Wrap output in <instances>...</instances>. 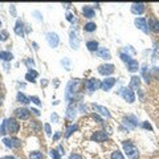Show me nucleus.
Returning a JSON list of instances; mask_svg holds the SVG:
<instances>
[{"label":"nucleus","mask_w":159,"mask_h":159,"mask_svg":"<svg viewBox=\"0 0 159 159\" xmlns=\"http://www.w3.org/2000/svg\"><path fill=\"white\" fill-rule=\"evenodd\" d=\"M66 20H69V21H73V15L70 12L66 13Z\"/></svg>","instance_id":"79ce46f5"},{"label":"nucleus","mask_w":159,"mask_h":159,"mask_svg":"<svg viewBox=\"0 0 159 159\" xmlns=\"http://www.w3.org/2000/svg\"><path fill=\"white\" fill-rule=\"evenodd\" d=\"M143 127H144V129H149V130H151V129H152L151 125L147 123V122H144V123H143Z\"/></svg>","instance_id":"37998d69"},{"label":"nucleus","mask_w":159,"mask_h":159,"mask_svg":"<svg viewBox=\"0 0 159 159\" xmlns=\"http://www.w3.org/2000/svg\"><path fill=\"white\" fill-rule=\"evenodd\" d=\"M149 31H152V32H159V21L155 18L149 19Z\"/></svg>","instance_id":"dca6fc26"},{"label":"nucleus","mask_w":159,"mask_h":159,"mask_svg":"<svg viewBox=\"0 0 159 159\" xmlns=\"http://www.w3.org/2000/svg\"><path fill=\"white\" fill-rule=\"evenodd\" d=\"M76 114H77V107H76L74 105H70V106L68 107V110H66V118L68 119H73L76 117Z\"/></svg>","instance_id":"4be33fe9"},{"label":"nucleus","mask_w":159,"mask_h":159,"mask_svg":"<svg viewBox=\"0 0 159 159\" xmlns=\"http://www.w3.org/2000/svg\"><path fill=\"white\" fill-rule=\"evenodd\" d=\"M96 28H97V25H96V23H86L84 27V31L85 32H94Z\"/></svg>","instance_id":"bb28decb"},{"label":"nucleus","mask_w":159,"mask_h":159,"mask_svg":"<svg viewBox=\"0 0 159 159\" xmlns=\"http://www.w3.org/2000/svg\"><path fill=\"white\" fill-rule=\"evenodd\" d=\"M151 74L154 76L157 80H159V68H157V66L152 68V69H151Z\"/></svg>","instance_id":"f704fd0d"},{"label":"nucleus","mask_w":159,"mask_h":159,"mask_svg":"<svg viewBox=\"0 0 159 159\" xmlns=\"http://www.w3.org/2000/svg\"><path fill=\"white\" fill-rule=\"evenodd\" d=\"M31 112H32L35 115H40V112H39L37 109H32V110H31Z\"/></svg>","instance_id":"49530a36"},{"label":"nucleus","mask_w":159,"mask_h":159,"mask_svg":"<svg viewBox=\"0 0 159 159\" xmlns=\"http://www.w3.org/2000/svg\"><path fill=\"white\" fill-rule=\"evenodd\" d=\"M112 159H125V158H123V155H122V152L117 150V151H114L112 154Z\"/></svg>","instance_id":"2f4dec72"},{"label":"nucleus","mask_w":159,"mask_h":159,"mask_svg":"<svg viewBox=\"0 0 159 159\" xmlns=\"http://www.w3.org/2000/svg\"><path fill=\"white\" fill-rule=\"evenodd\" d=\"M122 144H123L125 152H126L127 157H129L130 159H138V158H139V151H138V149H137V147H135L130 141H125Z\"/></svg>","instance_id":"f257e3e1"},{"label":"nucleus","mask_w":159,"mask_h":159,"mask_svg":"<svg viewBox=\"0 0 159 159\" xmlns=\"http://www.w3.org/2000/svg\"><path fill=\"white\" fill-rule=\"evenodd\" d=\"M98 88H101V82H99V80L90 78V80L86 81V89L90 90V92H94V90H97Z\"/></svg>","instance_id":"6e6552de"},{"label":"nucleus","mask_w":159,"mask_h":159,"mask_svg":"<svg viewBox=\"0 0 159 159\" xmlns=\"http://www.w3.org/2000/svg\"><path fill=\"white\" fill-rule=\"evenodd\" d=\"M98 73L102 76H109L114 73V65L113 64H104L98 68Z\"/></svg>","instance_id":"39448f33"},{"label":"nucleus","mask_w":159,"mask_h":159,"mask_svg":"<svg viewBox=\"0 0 159 159\" xmlns=\"http://www.w3.org/2000/svg\"><path fill=\"white\" fill-rule=\"evenodd\" d=\"M135 25H137L138 29H141L142 32L149 33V28H147V20L143 18H138L135 19Z\"/></svg>","instance_id":"1a4fd4ad"},{"label":"nucleus","mask_w":159,"mask_h":159,"mask_svg":"<svg viewBox=\"0 0 159 159\" xmlns=\"http://www.w3.org/2000/svg\"><path fill=\"white\" fill-rule=\"evenodd\" d=\"M69 159H82V158L80 157L78 154H72V155H70V157H69Z\"/></svg>","instance_id":"a19ab883"},{"label":"nucleus","mask_w":159,"mask_h":159,"mask_svg":"<svg viewBox=\"0 0 159 159\" xmlns=\"http://www.w3.org/2000/svg\"><path fill=\"white\" fill-rule=\"evenodd\" d=\"M86 47L90 52H94V50H98V42L96 40H90V41L86 42Z\"/></svg>","instance_id":"b1692460"},{"label":"nucleus","mask_w":159,"mask_h":159,"mask_svg":"<svg viewBox=\"0 0 159 159\" xmlns=\"http://www.w3.org/2000/svg\"><path fill=\"white\" fill-rule=\"evenodd\" d=\"M52 119H53V121H56V122H57V121H58L57 114H52Z\"/></svg>","instance_id":"de8ad7c7"},{"label":"nucleus","mask_w":159,"mask_h":159,"mask_svg":"<svg viewBox=\"0 0 159 159\" xmlns=\"http://www.w3.org/2000/svg\"><path fill=\"white\" fill-rule=\"evenodd\" d=\"M94 107H96V110H98L99 113H101L104 117H106V118H110V113H109V110L106 109V107H104V106H99V105H94Z\"/></svg>","instance_id":"393cba45"},{"label":"nucleus","mask_w":159,"mask_h":159,"mask_svg":"<svg viewBox=\"0 0 159 159\" xmlns=\"http://www.w3.org/2000/svg\"><path fill=\"white\" fill-rule=\"evenodd\" d=\"M127 69H129V72H131V73H134V72H137V70L139 69V65H138V61L137 60H130L129 62H127Z\"/></svg>","instance_id":"6ab92c4d"},{"label":"nucleus","mask_w":159,"mask_h":159,"mask_svg":"<svg viewBox=\"0 0 159 159\" xmlns=\"http://www.w3.org/2000/svg\"><path fill=\"white\" fill-rule=\"evenodd\" d=\"M47 41L52 48H56L58 45V42H60V39H58L57 33H55V32L47 33Z\"/></svg>","instance_id":"0eeeda50"},{"label":"nucleus","mask_w":159,"mask_h":159,"mask_svg":"<svg viewBox=\"0 0 159 159\" xmlns=\"http://www.w3.org/2000/svg\"><path fill=\"white\" fill-rule=\"evenodd\" d=\"M60 137H61V133H56V134L53 135V141H57Z\"/></svg>","instance_id":"c03bdc74"},{"label":"nucleus","mask_w":159,"mask_h":159,"mask_svg":"<svg viewBox=\"0 0 159 159\" xmlns=\"http://www.w3.org/2000/svg\"><path fill=\"white\" fill-rule=\"evenodd\" d=\"M60 155L61 154H60L57 150H50V157H52L53 159H61L60 158Z\"/></svg>","instance_id":"473e14b6"},{"label":"nucleus","mask_w":159,"mask_h":159,"mask_svg":"<svg viewBox=\"0 0 159 159\" xmlns=\"http://www.w3.org/2000/svg\"><path fill=\"white\" fill-rule=\"evenodd\" d=\"M25 64L29 66V69H32V68H35V62L31 61V60H25Z\"/></svg>","instance_id":"ea45409f"},{"label":"nucleus","mask_w":159,"mask_h":159,"mask_svg":"<svg viewBox=\"0 0 159 159\" xmlns=\"http://www.w3.org/2000/svg\"><path fill=\"white\" fill-rule=\"evenodd\" d=\"M139 86H141V78L138 76H133L131 80H130V84H129V88L131 90H138Z\"/></svg>","instance_id":"4468645a"},{"label":"nucleus","mask_w":159,"mask_h":159,"mask_svg":"<svg viewBox=\"0 0 159 159\" xmlns=\"http://www.w3.org/2000/svg\"><path fill=\"white\" fill-rule=\"evenodd\" d=\"M93 118H94V119H96V121H98V122H99V123H102V119H101V118H99V117H98V115H97V114H94V115H93Z\"/></svg>","instance_id":"a18cd8bd"},{"label":"nucleus","mask_w":159,"mask_h":159,"mask_svg":"<svg viewBox=\"0 0 159 159\" xmlns=\"http://www.w3.org/2000/svg\"><path fill=\"white\" fill-rule=\"evenodd\" d=\"M15 33L19 36H24V24H23L21 20H18L15 25Z\"/></svg>","instance_id":"aec40b11"},{"label":"nucleus","mask_w":159,"mask_h":159,"mask_svg":"<svg viewBox=\"0 0 159 159\" xmlns=\"http://www.w3.org/2000/svg\"><path fill=\"white\" fill-rule=\"evenodd\" d=\"M82 12H84V16H85V18H88V19L94 18V15H96L94 9H93L92 7H89V5H85V7L82 8Z\"/></svg>","instance_id":"a211bd4d"},{"label":"nucleus","mask_w":159,"mask_h":159,"mask_svg":"<svg viewBox=\"0 0 159 159\" xmlns=\"http://www.w3.org/2000/svg\"><path fill=\"white\" fill-rule=\"evenodd\" d=\"M80 81L78 80H72V81L69 82V84L66 85V93H65V96H66V98L69 99L70 98V94H74L76 92H77V86H78Z\"/></svg>","instance_id":"20e7f679"},{"label":"nucleus","mask_w":159,"mask_h":159,"mask_svg":"<svg viewBox=\"0 0 159 159\" xmlns=\"http://www.w3.org/2000/svg\"><path fill=\"white\" fill-rule=\"evenodd\" d=\"M131 12L135 13V15H141V13L144 12V4L143 3H134L131 5Z\"/></svg>","instance_id":"2eb2a0df"},{"label":"nucleus","mask_w":159,"mask_h":159,"mask_svg":"<svg viewBox=\"0 0 159 159\" xmlns=\"http://www.w3.org/2000/svg\"><path fill=\"white\" fill-rule=\"evenodd\" d=\"M107 139V134H106V131H96V133H93V135H92V141H96V142H105Z\"/></svg>","instance_id":"f8f14e48"},{"label":"nucleus","mask_w":159,"mask_h":159,"mask_svg":"<svg viewBox=\"0 0 159 159\" xmlns=\"http://www.w3.org/2000/svg\"><path fill=\"white\" fill-rule=\"evenodd\" d=\"M155 52L159 53V45L158 44H155Z\"/></svg>","instance_id":"09e8293b"},{"label":"nucleus","mask_w":159,"mask_h":159,"mask_svg":"<svg viewBox=\"0 0 159 159\" xmlns=\"http://www.w3.org/2000/svg\"><path fill=\"white\" fill-rule=\"evenodd\" d=\"M3 143H5V146L11 147V149L21 146V141H19V139H16V138H4L3 139Z\"/></svg>","instance_id":"9b49d317"},{"label":"nucleus","mask_w":159,"mask_h":159,"mask_svg":"<svg viewBox=\"0 0 159 159\" xmlns=\"http://www.w3.org/2000/svg\"><path fill=\"white\" fill-rule=\"evenodd\" d=\"M70 47L73 48V49H77V48L80 47V39L77 37V35H76L74 32H70Z\"/></svg>","instance_id":"f3484780"},{"label":"nucleus","mask_w":159,"mask_h":159,"mask_svg":"<svg viewBox=\"0 0 159 159\" xmlns=\"http://www.w3.org/2000/svg\"><path fill=\"white\" fill-rule=\"evenodd\" d=\"M77 129H78L77 125H70V126L66 129V133H65V137H66V138H68V137H70V135H72L74 131H77Z\"/></svg>","instance_id":"cd10ccee"},{"label":"nucleus","mask_w":159,"mask_h":159,"mask_svg":"<svg viewBox=\"0 0 159 159\" xmlns=\"http://www.w3.org/2000/svg\"><path fill=\"white\" fill-rule=\"evenodd\" d=\"M121 94H122V97H123L125 101H127L129 104H133V102L135 101L134 92H133L130 88H123V89L121 90Z\"/></svg>","instance_id":"7ed1b4c3"},{"label":"nucleus","mask_w":159,"mask_h":159,"mask_svg":"<svg viewBox=\"0 0 159 159\" xmlns=\"http://www.w3.org/2000/svg\"><path fill=\"white\" fill-rule=\"evenodd\" d=\"M7 39H8V32L7 31L0 32V40H1V41H7Z\"/></svg>","instance_id":"c9c22d12"},{"label":"nucleus","mask_w":159,"mask_h":159,"mask_svg":"<svg viewBox=\"0 0 159 159\" xmlns=\"http://www.w3.org/2000/svg\"><path fill=\"white\" fill-rule=\"evenodd\" d=\"M123 125H125V126H127V129H134V127L138 125V121H137V118H135V117L129 115L127 118L123 119Z\"/></svg>","instance_id":"ddd939ff"},{"label":"nucleus","mask_w":159,"mask_h":159,"mask_svg":"<svg viewBox=\"0 0 159 159\" xmlns=\"http://www.w3.org/2000/svg\"><path fill=\"white\" fill-rule=\"evenodd\" d=\"M64 5H65V8H69L72 4H70V3H66V4H64Z\"/></svg>","instance_id":"8fccbe9b"},{"label":"nucleus","mask_w":159,"mask_h":159,"mask_svg":"<svg viewBox=\"0 0 159 159\" xmlns=\"http://www.w3.org/2000/svg\"><path fill=\"white\" fill-rule=\"evenodd\" d=\"M142 76H143L144 80H146V82L149 84V81H150V74H147V65H143V66H142Z\"/></svg>","instance_id":"7c9ffc66"},{"label":"nucleus","mask_w":159,"mask_h":159,"mask_svg":"<svg viewBox=\"0 0 159 159\" xmlns=\"http://www.w3.org/2000/svg\"><path fill=\"white\" fill-rule=\"evenodd\" d=\"M0 24H1V23H0Z\"/></svg>","instance_id":"864d4df0"},{"label":"nucleus","mask_w":159,"mask_h":159,"mask_svg":"<svg viewBox=\"0 0 159 159\" xmlns=\"http://www.w3.org/2000/svg\"><path fill=\"white\" fill-rule=\"evenodd\" d=\"M31 101H32L33 104H36V105H41V101H40V98H39V97H36V96L31 97Z\"/></svg>","instance_id":"58836bf2"},{"label":"nucleus","mask_w":159,"mask_h":159,"mask_svg":"<svg viewBox=\"0 0 159 159\" xmlns=\"http://www.w3.org/2000/svg\"><path fill=\"white\" fill-rule=\"evenodd\" d=\"M42 158H44V155L40 151H32L29 154V159H42Z\"/></svg>","instance_id":"c85d7f7f"},{"label":"nucleus","mask_w":159,"mask_h":159,"mask_svg":"<svg viewBox=\"0 0 159 159\" xmlns=\"http://www.w3.org/2000/svg\"><path fill=\"white\" fill-rule=\"evenodd\" d=\"M13 58V55L9 52H0V60L3 61H11Z\"/></svg>","instance_id":"a878e982"},{"label":"nucleus","mask_w":159,"mask_h":159,"mask_svg":"<svg viewBox=\"0 0 159 159\" xmlns=\"http://www.w3.org/2000/svg\"><path fill=\"white\" fill-rule=\"evenodd\" d=\"M121 58H122V61H125V62H129L130 60H131V57H130L129 55H126L125 52H121Z\"/></svg>","instance_id":"72a5a7b5"},{"label":"nucleus","mask_w":159,"mask_h":159,"mask_svg":"<svg viewBox=\"0 0 159 159\" xmlns=\"http://www.w3.org/2000/svg\"><path fill=\"white\" fill-rule=\"evenodd\" d=\"M5 127H7V131L8 133H12V134H15V133L19 131L20 123L16 121L15 118H8V119H5Z\"/></svg>","instance_id":"f03ea898"},{"label":"nucleus","mask_w":159,"mask_h":159,"mask_svg":"<svg viewBox=\"0 0 159 159\" xmlns=\"http://www.w3.org/2000/svg\"><path fill=\"white\" fill-rule=\"evenodd\" d=\"M39 76V73L36 72V70H33V69H29L28 70V73L25 74V80L27 81H29V82H35V78Z\"/></svg>","instance_id":"5701e85b"},{"label":"nucleus","mask_w":159,"mask_h":159,"mask_svg":"<svg viewBox=\"0 0 159 159\" xmlns=\"http://www.w3.org/2000/svg\"><path fill=\"white\" fill-rule=\"evenodd\" d=\"M115 81H117V78H113V77L105 78L104 81L101 82V89L105 90V92H107V90H110L115 85Z\"/></svg>","instance_id":"423d86ee"},{"label":"nucleus","mask_w":159,"mask_h":159,"mask_svg":"<svg viewBox=\"0 0 159 159\" xmlns=\"http://www.w3.org/2000/svg\"><path fill=\"white\" fill-rule=\"evenodd\" d=\"M3 104V99H1V97H0V105H1Z\"/></svg>","instance_id":"603ef678"},{"label":"nucleus","mask_w":159,"mask_h":159,"mask_svg":"<svg viewBox=\"0 0 159 159\" xmlns=\"http://www.w3.org/2000/svg\"><path fill=\"white\" fill-rule=\"evenodd\" d=\"M18 101H19V102H23V104H25V105H27L28 102L31 101V98L25 97V96L23 94V93H18Z\"/></svg>","instance_id":"c756f323"},{"label":"nucleus","mask_w":159,"mask_h":159,"mask_svg":"<svg viewBox=\"0 0 159 159\" xmlns=\"http://www.w3.org/2000/svg\"><path fill=\"white\" fill-rule=\"evenodd\" d=\"M44 129H45V133H47V135L52 134V130H50V125L49 123H45L44 125Z\"/></svg>","instance_id":"4c0bfd02"},{"label":"nucleus","mask_w":159,"mask_h":159,"mask_svg":"<svg viewBox=\"0 0 159 159\" xmlns=\"http://www.w3.org/2000/svg\"><path fill=\"white\" fill-rule=\"evenodd\" d=\"M61 64L62 65H65V68H66V70H70V61L68 58H64L61 61Z\"/></svg>","instance_id":"e433bc0d"},{"label":"nucleus","mask_w":159,"mask_h":159,"mask_svg":"<svg viewBox=\"0 0 159 159\" xmlns=\"http://www.w3.org/2000/svg\"><path fill=\"white\" fill-rule=\"evenodd\" d=\"M97 55L101 58H105V60H109L110 58V52H109V49H107V48H98Z\"/></svg>","instance_id":"412c9836"},{"label":"nucleus","mask_w":159,"mask_h":159,"mask_svg":"<svg viewBox=\"0 0 159 159\" xmlns=\"http://www.w3.org/2000/svg\"><path fill=\"white\" fill-rule=\"evenodd\" d=\"M29 114H31V110L25 109V107H20V109L15 110V115L19 119H28L29 118Z\"/></svg>","instance_id":"9d476101"},{"label":"nucleus","mask_w":159,"mask_h":159,"mask_svg":"<svg viewBox=\"0 0 159 159\" xmlns=\"http://www.w3.org/2000/svg\"><path fill=\"white\" fill-rule=\"evenodd\" d=\"M1 159H15L13 157H4V158H1Z\"/></svg>","instance_id":"3c124183"}]
</instances>
